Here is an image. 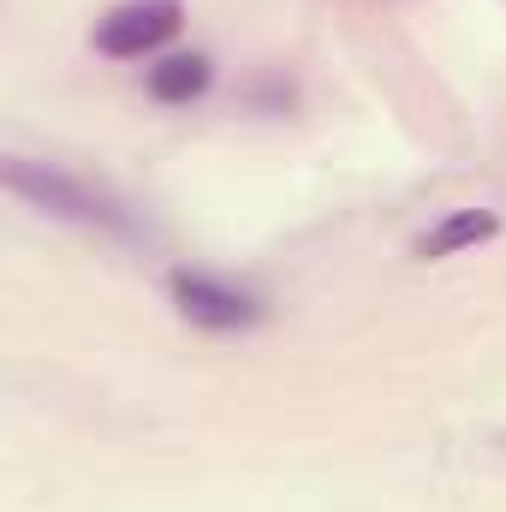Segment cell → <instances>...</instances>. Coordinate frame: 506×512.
Masks as SVG:
<instances>
[{"label": "cell", "mask_w": 506, "mask_h": 512, "mask_svg": "<svg viewBox=\"0 0 506 512\" xmlns=\"http://www.w3.org/2000/svg\"><path fill=\"white\" fill-rule=\"evenodd\" d=\"M0 179H6V191H12L18 203L42 209V215H54V221H78V227H102V233H131L126 209H120L108 191H96L90 179H78V173H60V167H48V161L6 155Z\"/></svg>", "instance_id": "cell-1"}, {"label": "cell", "mask_w": 506, "mask_h": 512, "mask_svg": "<svg viewBox=\"0 0 506 512\" xmlns=\"http://www.w3.org/2000/svg\"><path fill=\"white\" fill-rule=\"evenodd\" d=\"M167 298H173V310L191 328H209V334H245V328H256L268 316L256 292L221 280V274H203V268H173L167 274Z\"/></svg>", "instance_id": "cell-2"}, {"label": "cell", "mask_w": 506, "mask_h": 512, "mask_svg": "<svg viewBox=\"0 0 506 512\" xmlns=\"http://www.w3.org/2000/svg\"><path fill=\"white\" fill-rule=\"evenodd\" d=\"M179 24H185V6H179V0H126V6H114L108 18H96L90 42H96V54H108V60H143V54L167 48V42L179 36Z\"/></svg>", "instance_id": "cell-3"}, {"label": "cell", "mask_w": 506, "mask_h": 512, "mask_svg": "<svg viewBox=\"0 0 506 512\" xmlns=\"http://www.w3.org/2000/svg\"><path fill=\"white\" fill-rule=\"evenodd\" d=\"M489 239H501V215L495 209H453L429 233H417L411 256L417 262H447V256H465V251H477V245H489Z\"/></svg>", "instance_id": "cell-4"}, {"label": "cell", "mask_w": 506, "mask_h": 512, "mask_svg": "<svg viewBox=\"0 0 506 512\" xmlns=\"http://www.w3.org/2000/svg\"><path fill=\"white\" fill-rule=\"evenodd\" d=\"M149 96L161 102V108H191L197 96H209V84H215V60L209 54H161L155 66H149Z\"/></svg>", "instance_id": "cell-5"}]
</instances>
